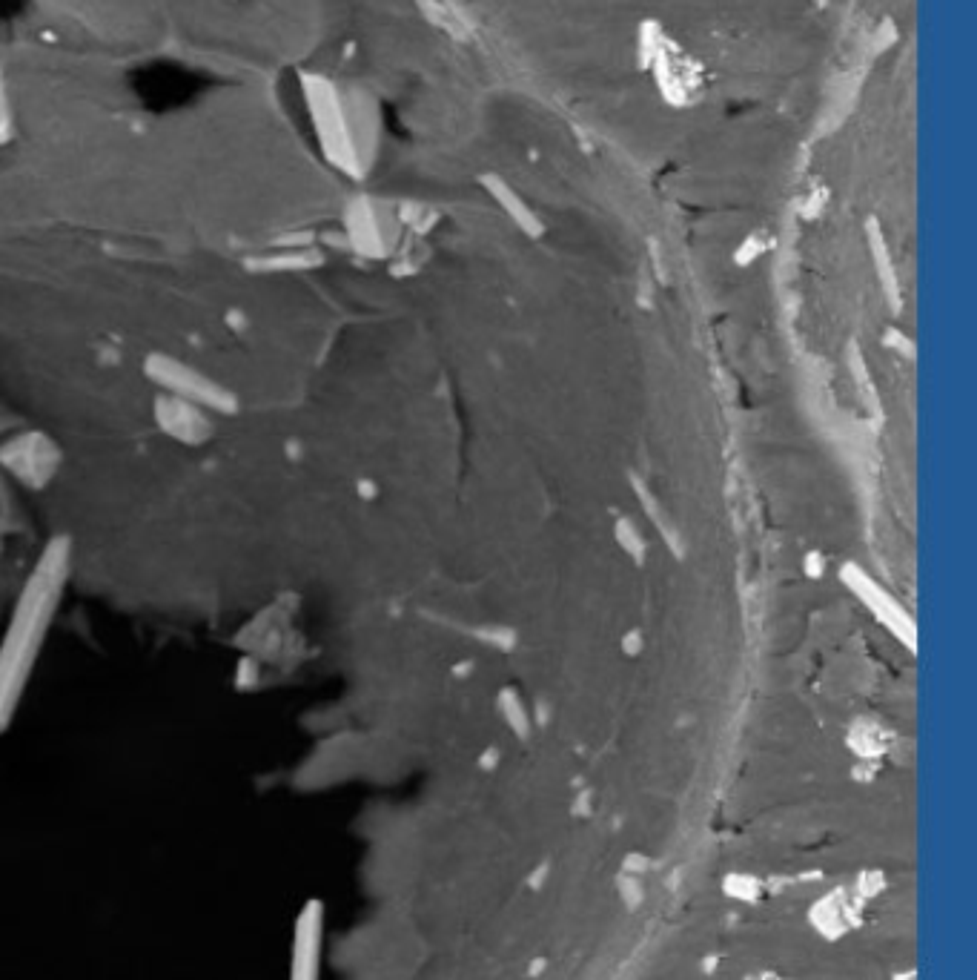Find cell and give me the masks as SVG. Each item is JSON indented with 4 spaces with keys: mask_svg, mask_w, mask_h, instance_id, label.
I'll return each mask as SVG.
<instances>
[{
    "mask_svg": "<svg viewBox=\"0 0 977 980\" xmlns=\"http://www.w3.org/2000/svg\"><path fill=\"white\" fill-rule=\"evenodd\" d=\"M66 574H69V542L55 539L52 545H46L38 568L26 582L21 602L0 645V731L9 725L15 708L21 703L23 682L29 680V671L41 651L43 634L58 608Z\"/></svg>",
    "mask_w": 977,
    "mask_h": 980,
    "instance_id": "obj_1",
    "label": "cell"
},
{
    "mask_svg": "<svg viewBox=\"0 0 977 980\" xmlns=\"http://www.w3.org/2000/svg\"><path fill=\"white\" fill-rule=\"evenodd\" d=\"M149 379L155 384H161L164 390H170L172 396H181L187 402L195 405L213 407L221 413H230L235 407V396L230 390H224L221 384L210 382L207 376H201L198 370H192L187 364L175 362V359H164V356H152L147 362Z\"/></svg>",
    "mask_w": 977,
    "mask_h": 980,
    "instance_id": "obj_2",
    "label": "cell"
},
{
    "mask_svg": "<svg viewBox=\"0 0 977 980\" xmlns=\"http://www.w3.org/2000/svg\"><path fill=\"white\" fill-rule=\"evenodd\" d=\"M324 952V903L307 900L298 912L290 952V980H319Z\"/></svg>",
    "mask_w": 977,
    "mask_h": 980,
    "instance_id": "obj_3",
    "label": "cell"
},
{
    "mask_svg": "<svg viewBox=\"0 0 977 980\" xmlns=\"http://www.w3.org/2000/svg\"><path fill=\"white\" fill-rule=\"evenodd\" d=\"M866 900L851 889H831L808 906V926L823 940H843L857 926H863Z\"/></svg>",
    "mask_w": 977,
    "mask_h": 980,
    "instance_id": "obj_4",
    "label": "cell"
},
{
    "mask_svg": "<svg viewBox=\"0 0 977 980\" xmlns=\"http://www.w3.org/2000/svg\"><path fill=\"white\" fill-rule=\"evenodd\" d=\"M0 465L15 473L23 485L29 488H41L43 482L52 479V473L58 468V450L52 448L49 439H43L38 433H26L12 439L6 448L0 450Z\"/></svg>",
    "mask_w": 977,
    "mask_h": 980,
    "instance_id": "obj_5",
    "label": "cell"
},
{
    "mask_svg": "<svg viewBox=\"0 0 977 980\" xmlns=\"http://www.w3.org/2000/svg\"><path fill=\"white\" fill-rule=\"evenodd\" d=\"M155 419L164 433H170L172 439H178L184 445H201L213 436V425L201 405L187 402L181 396H172V393L155 402Z\"/></svg>",
    "mask_w": 977,
    "mask_h": 980,
    "instance_id": "obj_6",
    "label": "cell"
},
{
    "mask_svg": "<svg viewBox=\"0 0 977 980\" xmlns=\"http://www.w3.org/2000/svg\"><path fill=\"white\" fill-rule=\"evenodd\" d=\"M763 880L757 874L748 872H728L723 877V895L734 903H760L765 897Z\"/></svg>",
    "mask_w": 977,
    "mask_h": 980,
    "instance_id": "obj_7",
    "label": "cell"
},
{
    "mask_svg": "<svg viewBox=\"0 0 977 980\" xmlns=\"http://www.w3.org/2000/svg\"><path fill=\"white\" fill-rule=\"evenodd\" d=\"M886 889H889V877H886V872H880V869H863V872H857L854 886H851V892L860 897V900H866V903L883 895Z\"/></svg>",
    "mask_w": 977,
    "mask_h": 980,
    "instance_id": "obj_8",
    "label": "cell"
},
{
    "mask_svg": "<svg viewBox=\"0 0 977 980\" xmlns=\"http://www.w3.org/2000/svg\"><path fill=\"white\" fill-rule=\"evenodd\" d=\"M616 889H619V900L628 912H637L645 900V889H642V877H634V874H622L616 877Z\"/></svg>",
    "mask_w": 977,
    "mask_h": 980,
    "instance_id": "obj_9",
    "label": "cell"
},
{
    "mask_svg": "<svg viewBox=\"0 0 977 980\" xmlns=\"http://www.w3.org/2000/svg\"><path fill=\"white\" fill-rule=\"evenodd\" d=\"M654 869V857H648L645 852H628L622 857V866L619 872L622 874H634V877H642L645 872Z\"/></svg>",
    "mask_w": 977,
    "mask_h": 980,
    "instance_id": "obj_10",
    "label": "cell"
},
{
    "mask_svg": "<svg viewBox=\"0 0 977 980\" xmlns=\"http://www.w3.org/2000/svg\"><path fill=\"white\" fill-rule=\"evenodd\" d=\"M548 877H551V863L545 860V863L533 866V872L528 874L525 886H528L531 892H542V889H545V883H548Z\"/></svg>",
    "mask_w": 977,
    "mask_h": 980,
    "instance_id": "obj_11",
    "label": "cell"
},
{
    "mask_svg": "<svg viewBox=\"0 0 977 980\" xmlns=\"http://www.w3.org/2000/svg\"><path fill=\"white\" fill-rule=\"evenodd\" d=\"M702 975H714L717 969H720V955H708V958L702 960Z\"/></svg>",
    "mask_w": 977,
    "mask_h": 980,
    "instance_id": "obj_12",
    "label": "cell"
},
{
    "mask_svg": "<svg viewBox=\"0 0 977 980\" xmlns=\"http://www.w3.org/2000/svg\"><path fill=\"white\" fill-rule=\"evenodd\" d=\"M545 969H548V960H545V958H533L531 969H528V978H539V975H542Z\"/></svg>",
    "mask_w": 977,
    "mask_h": 980,
    "instance_id": "obj_13",
    "label": "cell"
},
{
    "mask_svg": "<svg viewBox=\"0 0 977 980\" xmlns=\"http://www.w3.org/2000/svg\"><path fill=\"white\" fill-rule=\"evenodd\" d=\"M743 980H783L777 972H771V969H760V972H751V975H745Z\"/></svg>",
    "mask_w": 977,
    "mask_h": 980,
    "instance_id": "obj_14",
    "label": "cell"
}]
</instances>
